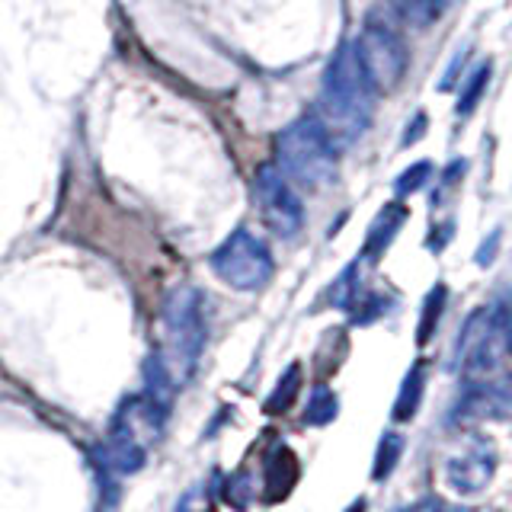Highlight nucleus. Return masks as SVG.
I'll return each mask as SVG.
<instances>
[{"label":"nucleus","instance_id":"423d86ee","mask_svg":"<svg viewBox=\"0 0 512 512\" xmlns=\"http://www.w3.org/2000/svg\"><path fill=\"white\" fill-rule=\"evenodd\" d=\"M356 52L365 64L368 77H372L375 90H394L400 80L407 74V64H410V52L400 32L381 20V16H368L362 36L352 42Z\"/></svg>","mask_w":512,"mask_h":512},{"label":"nucleus","instance_id":"9d476101","mask_svg":"<svg viewBox=\"0 0 512 512\" xmlns=\"http://www.w3.org/2000/svg\"><path fill=\"white\" fill-rule=\"evenodd\" d=\"M404 221H407V208L404 205H400V202L384 205L378 212V218L372 221V228H368V234H365V247H362L359 260H378V256L391 247V240L397 237V231L404 228Z\"/></svg>","mask_w":512,"mask_h":512},{"label":"nucleus","instance_id":"6ab92c4d","mask_svg":"<svg viewBox=\"0 0 512 512\" xmlns=\"http://www.w3.org/2000/svg\"><path fill=\"white\" fill-rule=\"evenodd\" d=\"M356 288H359V260L349 263L340 272V279L330 285V304H336V308H349L352 298H356Z\"/></svg>","mask_w":512,"mask_h":512},{"label":"nucleus","instance_id":"393cba45","mask_svg":"<svg viewBox=\"0 0 512 512\" xmlns=\"http://www.w3.org/2000/svg\"><path fill=\"white\" fill-rule=\"evenodd\" d=\"M448 237H452V221H445L442 228H432V234H429V240H426V247H429V250H436V253H442L445 244H448Z\"/></svg>","mask_w":512,"mask_h":512},{"label":"nucleus","instance_id":"bb28decb","mask_svg":"<svg viewBox=\"0 0 512 512\" xmlns=\"http://www.w3.org/2000/svg\"><path fill=\"white\" fill-rule=\"evenodd\" d=\"M176 512H192V509H189V503H186V506H183V509H176Z\"/></svg>","mask_w":512,"mask_h":512},{"label":"nucleus","instance_id":"f3484780","mask_svg":"<svg viewBox=\"0 0 512 512\" xmlns=\"http://www.w3.org/2000/svg\"><path fill=\"white\" fill-rule=\"evenodd\" d=\"M298 391H301V365L292 362V365H288V372L276 381V391L269 394L266 413H282V410H288V407H292V400L298 397Z\"/></svg>","mask_w":512,"mask_h":512},{"label":"nucleus","instance_id":"f257e3e1","mask_svg":"<svg viewBox=\"0 0 512 512\" xmlns=\"http://www.w3.org/2000/svg\"><path fill=\"white\" fill-rule=\"evenodd\" d=\"M375 116V84L368 77L365 64L356 52V45L343 42L333 52L324 80H320L317 119L327 128L333 144L359 141Z\"/></svg>","mask_w":512,"mask_h":512},{"label":"nucleus","instance_id":"dca6fc26","mask_svg":"<svg viewBox=\"0 0 512 512\" xmlns=\"http://www.w3.org/2000/svg\"><path fill=\"white\" fill-rule=\"evenodd\" d=\"M400 455H404V436L397 432H384L375 452V468H372V480H388L397 468Z\"/></svg>","mask_w":512,"mask_h":512},{"label":"nucleus","instance_id":"f03ea898","mask_svg":"<svg viewBox=\"0 0 512 512\" xmlns=\"http://www.w3.org/2000/svg\"><path fill=\"white\" fill-rule=\"evenodd\" d=\"M160 352L157 359L170 375L173 388L199 372V359L205 349V304L199 288L176 285L167 292L164 308H160Z\"/></svg>","mask_w":512,"mask_h":512},{"label":"nucleus","instance_id":"412c9836","mask_svg":"<svg viewBox=\"0 0 512 512\" xmlns=\"http://www.w3.org/2000/svg\"><path fill=\"white\" fill-rule=\"evenodd\" d=\"M464 170H468V160H452V164H448L445 170H442V189L436 192V196H432V205H436V202H442V196H445V192H452L455 186H458V180H461V176H464Z\"/></svg>","mask_w":512,"mask_h":512},{"label":"nucleus","instance_id":"f8f14e48","mask_svg":"<svg viewBox=\"0 0 512 512\" xmlns=\"http://www.w3.org/2000/svg\"><path fill=\"white\" fill-rule=\"evenodd\" d=\"M423 388H426V362H413L410 372L400 381V391L394 400V423H410L416 410H420V400H423Z\"/></svg>","mask_w":512,"mask_h":512},{"label":"nucleus","instance_id":"aec40b11","mask_svg":"<svg viewBox=\"0 0 512 512\" xmlns=\"http://www.w3.org/2000/svg\"><path fill=\"white\" fill-rule=\"evenodd\" d=\"M429 176H432V164H429V160H416V164H410L404 173L397 176L394 192H397V196H410V192H420L429 183Z\"/></svg>","mask_w":512,"mask_h":512},{"label":"nucleus","instance_id":"39448f33","mask_svg":"<svg viewBox=\"0 0 512 512\" xmlns=\"http://www.w3.org/2000/svg\"><path fill=\"white\" fill-rule=\"evenodd\" d=\"M208 263H212L215 276L224 285L237 288V292H256V288H263L272 279V272H276V263H272L266 240L256 237L247 228L224 237L221 247L212 253Z\"/></svg>","mask_w":512,"mask_h":512},{"label":"nucleus","instance_id":"a878e982","mask_svg":"<svg viewBox=\"0 0 512 512\" xmlns=\"http://www.w3.org/2000/svg\"><path fill=\"white\" fill-rule=\"evenodd\" d=\"M346 512H365V500H356V503H352Z\"/></svg>","mask_w":512,"mask_h":512},{"label":"nucleus","instance_id":"5701e85b","mask_svg":"<svg viewBox=\"0 0 512 512\" xmlns=\"http://www.w3.org/2000/svg\"><path fill=\"white\" fill-rule=\"evenodd\" d=\"M500 237H503V231L496 228V231L490 234V240H484V244L477 247V253H474V263H477V266H490V263L496 260V250H500Z\"/></svg>","mask_w":512,"mask_h":512},{"label":"nucleus","instance_id":"0eeeda50","mask_svg":"<svg viewBox=\"0 0 512 512\" xmlns=\"http://www.w3.org/2000/svg\"><path fill=\"white\" fill-rule=\"evenodd\" d=\"M253 196L260 202L263 221L269 224L272 234L279 237H295L304 224V205L298 199L295 186L285 180V176L276 170V164H263L256 170L253 180Z\"/></svg>","mask_w":512,"mask_h":512},{"label":"nucleus","instance_id":"9b49d317","mask_svg":"<svg viewBox=\"0 0 512 512\" xmlns=\"http://www.w3.org/2000/svg\"><path fill=\"white\" fill-rule=\"evenodd\" d=\"M298 484V458L288 445H276L266 458V493L269 500H285L288 490Z\"/></svg>","mask_w":512,"mask_h":512},{"label":"nucleus","instance_id":"2eb2a0df","mask_svg":"<svg viewBox=\"0 0 512 512\" xmlns=\"http://www.w3.org/2000/svg\"><path fill=\"white\" fill-rule=\"evenodd\" d=\"M340 413V400L327 388V384H317V388L308 394V407H304V423L308 426H327L336 420Z\"/></svg>","mask_w":512,"mask_h":512},{"label":"nucleus","instance_id":"a211bd4d","mask_svg":"<svg viewBox=\"0 0 512 512\" xmlns=\"http://www.w3.org/2000/svg\"><path fill=\"white\" fill-rule=\"evenodd\" d=\"M487 84H490V61H487V64H480V68L471 74L468 84H464V90H461V96H458V109H455L458 116H471L474 106L480 103V96H484Z\"/></svg>","mask_w":512,"mask_h":512},{"label":"nucleus","instance_id":"7ed1b4c3","mask_svg":"<svg viewBox=\"0 0 512 512\" xmlns=\"http://www.w3.org/2000/svg\"><path fill=\"white\" fill-rule=\"evenodd\" d=\"M276 170L288 183L324 189L336 176V144L317 116H301L276 135Z\"/></svg>","mask_w":512,"mask_h":512},{"label":"nucleus","instance_id":"6e6552de","mask_svg":"<svg viewBox=\"0 0 512 512\" xmlns=\"http://www.w3.org/2000/svg\"><path fill=\"white\" fill-rule=\"evenodd\" d=\"M496 448L490 439L474 436L471 442H461L445 461V484L458 496H480L496 477Z\"/></svg>","mask_w":512,"mask_h":512},{"label":"nucleus","instance_id":"ddd939ff","mask_svg":"<svg viewBox=\"0 0 512 512\" xmlns=\"http://www.w3.org/2000/svg\"><path fill=\"white\" fill-rule=\"evenodd\" d=\"M397 16L413 29H429L445 13L448 0H391Z\"/></svg>","mask_w":512,"mask_h":512},{"label":"nucleus","instance_id":"1a4fd4ad","mask_svg":"<svg viewBox=\"0 0 512 512\" xmlns=\"http://www.w3.org/2000/svg\"><path fill=\"white\" fill-rule=\"evenodd\" d=\"M509 416V388L506 381L468 384V391L452 407V426H471L484 420H506Z\"/></svg>","mask_w":512,"mask_h":512},{"label":"nucleus","instance_id":"b1692460","mask_svg":"<svg viewBox=\"0 0 512 512\" xmlns=\"http://www.w3.org/2000/svg\"><path fill=\"white\" fill-rule=\"evenodd\" d=\"M426 135V112H416L413 122H407V132L404 138H400V148H410V144H416Z\"/></svg>","mask_w":512,"mask_h":512},{"label":"nucleus","instance_id":"4be33fe9","mask_svg":"<svg viewBox=\"0 0 512 512\" xmlns=\"http://www.w3.org/2000/svg\"><path fill=\"white\" fill-rule=\"evenodd\" d=\"M384 304H388V301H384L381 295H372V298H365L362 304H359V308H356V317H352V324H372V320L375 317H381L384 314Z\"/></svg>","mask_w":512,"mask_h":512},{"label":"nucleus","instance_id":"4468645a","mask_svg":"<svg viewBox=\"0 0 512 512\" xmlns=\"http://www.w3.org/2000/svg\"><path fill=\"white\" fill-rule=\"evenodd\" d=\"M445 301H448V288L442 282L432 285V292L423 301V317H420V327H416V343L426 346L432 340V333L439 330V320L445 311Z\"/></svg>","mask_w":512,"mask_h":512},{"label":"nucleus","instance_id":"20e7f679","mask_svg":"<svg viewBox=\"0 0 512 512\" xmlns=\"http://www.w3.org/2000/svg\"><path fill=\"white\" fill-rule=\"evenodd\" d=\"M509 356V308L496 301L490 308H477L464 324L455 349V365L468 384L500 381Z\"/></svg>","mask_w":512,"mask_h":512}]
</instances>
